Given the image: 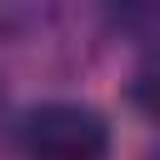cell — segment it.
Here are the masks:
<instances>
[{
    "instance_id": "cell-1",
    "label": "cell",
    "mask_w": 160,
    "mask_h": 160,
    "mask_svg": "<svg viewBox=\"0 0 160 160\" xmlns=\"http://www.w3.org/2000/svg\"><path fill=\"white\" fill-rule=\"evenodd\" d=\"M30 160H110V125L80 100H45L20 120Z\"/></svg>"
}]
</instances>
